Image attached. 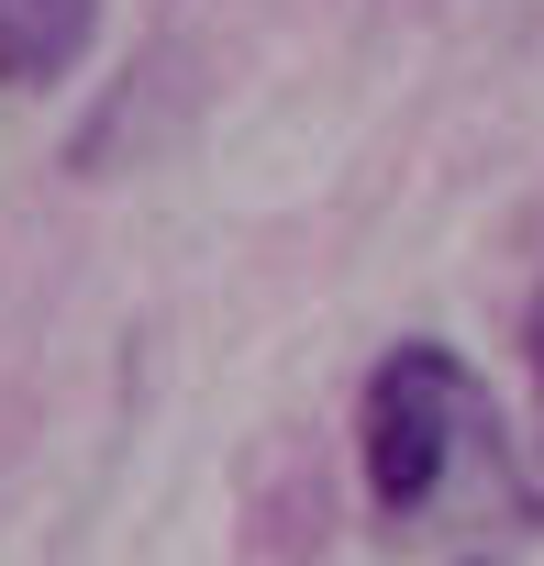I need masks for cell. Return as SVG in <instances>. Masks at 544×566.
<instances>
[{
	"label": "cell",
	"instance_id": "cell-1",
	"mask_svg": "<svg viewBox=\"0 0 544 566\" xmlns=\"http://www.w3.org/2000/svg\"><path fill=\"white\" fill-rule=\"evenodd\" d=\"M478 433H489V389L467 378L456 345H400V356H378V378H367V400H356V455H367L378 522H422Z\"/></svg>",
	"mask_w": 544,
	"mask_h": 566
},
{
	"label": "cell",
	"instance_id": "cell-2",
	"mask_svg": "<svg viewBox=\"0 0 544 566\" xmlns=\"http://www.w3.org/2000/svg\"><path fill=\"white\" fill-rule=\"evenodd\" d=\"M101 34V0H0V90H56Z\"/></svg>",
	"mask_w": 544,
	"mask_h": 566
},
{
	"label": "cell",
	"instance_id": "cell-3",
	"mask_svg": "<svg viewBox=\"0 0 544 566\" xmlns=\"http://www.w3.org/2000/svg\"><path fill=\"white\" fill-rule=\"evenodd\" d=\"M522 356H533V378H544V290H533V312H522Z\"/></svg>",
	"mask_w": 544,
	"mask_h": 566
}]
</instances>
